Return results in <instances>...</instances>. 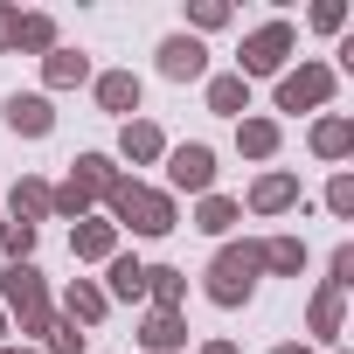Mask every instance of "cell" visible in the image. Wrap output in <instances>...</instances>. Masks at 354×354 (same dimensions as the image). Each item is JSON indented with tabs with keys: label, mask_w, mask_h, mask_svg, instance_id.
<instances>
[{
	"label": "cell",
	"mask_w": 354,
	"mask_h": 354,
	"mask_svg": "<svg viewBox=\"0 0 354 354\" xmlns=\"http://www.w3.org/2000/svg\"><path fill=\"white\" fill-rule=\"evenodd\" d=\"M111 216H118L125 230H139V236H167V230H174V202L153 195V188H139V181H118V188H111Z\"/></svg>",
	"instance_id": "obj_1"
},
{
	"label": "cell",
	"mask_w": 354,
	"mask_h": 354,
	"mask_svg": "<svg viewBox=\"0 0 354 354\" xmlns=\"http://www.w3.org/2000/svg\"><path fill=\"white\" fill-rule=\"evenodd\" d=\"M257 271H264V264H257V243H230V250L209 264V299H216V306H243V299L257 292Z\"/></svg>",
	"instance_id": "obj_2"
},
{
	"label": "cell",
	"mask_w": 354,
	"mask_h": 354,
	"mask_svg": "<svg viewBox=\"0 0 354 354\" xmlns=\"http://www.w3.org/2000/svg\"><path fill=\"white\" fill-rule=\"evenodd\" d=\"M8 306L21 313V333H49V292H42V271L35 264H8Z\"/></svg>",
	"instance_id": "obj_3"
},
{
	"label": "cell",
	"mask_w": 354,
	"mask_h": 354,
	"mask_svg": "<svg viewBox=\"0 0 354 354\" xmlns=\"http://www.w3.org/2000/svg\"><path fill=\"white\" fill-rule=\"evenodd\" d=\"M285 56H292V28H285V21H271V28H257V35L243 42V77H271Z\"/></svg>",
	"instance_id": "obj_4"
},
{
	"label": "cell",
	"mask_w": 354,
	"mask_h": 354,
	"mask_svg": "<svg viewBox=\"0 0 354 354\" xmlns=\"http://www.w3.org/2000/svg\"><path fill=\"white\" fill-rule=\"evenodd\" d=\"M326 91H333V70H326V63H306V70H292V77L278 84V111H306V104H326Z\"/></svg>",
	"instance_id": "obj_5"
},
{
	"label": "cell",
	"mask_w": 354,
	"mask_h": 354,
	"mask_svg": "<svg viewBox=\"0 0 354 354\" xmlns=\"http://www.w3.org/2000/svg\"><path fill=\"white\" fill-rule=\"evenodd\" d=\"M167 181H174V188H188V195H209V181H216V153H209V146H174Z\"/></svg>",
	"instance_id": "obj_6"
},
{
	"label": "cell",
	"mask_w": 354,
	"mask_h": 354,
	"mask_svg": "<svg viewBox=\"0 0 354 354\" xmlns=\"http://www.w3.org/2000/svg\"><path fill=\"white\" fill-rule=\"evenodd\" d=\"M160 70H167L174 84H188V77L209 70V49H202L195 35H167V42H160Z\"/></svg>",
	"instance_id": "obj_7"
},
{
	"label": "cell",
	"mask_w": 354,
	"mask_h": 354,
	"mask_svg": "<svg viewBox=\"0 0 354 354\" xmlns=\"http://www.w3.org/2000/svg\"><path fill=\"white\" fill-rule=\"evenodd\" d=\"M70 188H77L84 202H91V195H111V188H118V167H111L104 153H84V160L70 167Z\"/></svg>",
	"instance_id": "obj_8"
},
{
	"label": "cell",
	"mask_w": 354,
	"mask_h": 354,
	"mask_svg": "<svg viewBox=\"0 0 354 354\" xmlns=\"http://www.w3.org/2000/svg\"><path fill=\"white\" fill-rule=\"evenodd\" d=\"M8 125H15V132H28V139H42V132L56 125V111H49V97H35V91H28V97H8Z\"/></svg>",
	"instance_id": "obj_9"
},
{
	"label": "cell",
	"mask_w": 354,
	"mask_h": 354,
	"mask_svg": "<svg viewBox=\"0 0 354 354\" xmlns=\"http://www.w3.org/2000/svg\"><path fill=\"white\" fill-rule=\"evenodd\" d=\"M139 340H146L153 354H174V347L188 340V326H181V313H160V306H153V313H146V326H139Z\"/></svg>",
	"instance_id": "obj_10"
},
{
	"label": "cell",
	"mask_w": 354,
	"mask_h": 354,
	"mask_svg": "<svg viewBox=\"0 0 354 354\" xmlns=\"http://www.w3.org/2000/svg\"><path fill=\"white\" fill-rule=\"evenodd\" d=\"M299 202V181H292V174H264V181L250 188V209L257 216H278V209H292Z\"/></svg>",
	"instance_id": "obj_11"
},
{
	"label": "cell",
	"mask_w": 354,
	"mask_h": 354,
	"mask_svg": "<svg viewBox=\"0 0 354 354\" xmlns=\"http://www.w3.org/2000/svg\"><path fill=\"white\" fill-rule=\"evenodd\" d=\"M97 104H104V111H132V104H139V77H132V70L97 77Z\"/></svg>",
	"instance_id": "obj_12"
},
{
	"label": "cell",
	"mask_w": 354,
	"mask_h": 354,
	"mask_svg": "<svg viewBox=\"0 0 354 354\" xmlns=\"http://www.w3.org/2000/svg\"><path fill=\"white\" fill-rule=\"evenodd\" d=\"M111 243H118V223H77L70 230V250L77 257H111Z\"/></svg>",
	"instance_id": "obj_13"
},
{
	"label": "cell",
	"mask_w": 354,
	"mask_h": 354,
	"mask_svg": "<svg viewBox=\"0 0 354 354\" xmlns=\"http://www.w3.org/2000/svg\"><path fill=\"white\" fill-rule=\"evenodd\" d=\"M236 146H243L250 160H271V153H278V125H271V118H243V125H236Z\"/></svg>",
	"instance_id": "obj_14"
},
{
	"label": "cell",
	"mask_w": 354,
	"mask_h": 354,
	"mask_svg": "<svg viewBox=\"0 0 354 354\" xmlns=\"http://www.w3.org/2000/svg\"><path fill=\"white\" fill-rule=\"evenodd\" d=\"M104 299H146V264L139 257H111V292Z\"/></svg>",
	"instance_id": "obj_15"
},
{
	"label": "cell",
	"mask_w": 354,
	"mask_h": 354,
	"mask_svg": "<svg viewBox=\"0 0 354 354\" xmlns=\"http://www.w3.org/2000/svg\"><path fill=\"white\" fill-rule=\"evenodd\" d=\"M63 306H70V326H77V319H84V326H97L111 299H104L97 285H70V292H63Z\"/></svg>",
	"instance_id": "obj_16"
},
{
	"label": "cell",
	"mask_w": 354,
	"mask_h": 354,
	"mask_svg": "<svg viewBox=\"0 0 354 354\" xmlns=\"http://www.w3.org/2000/svg\"><path fill=\"white\" fill-rule=\"evenodd\" d=\"M146 292L160 299V313H174V306H181V292H188V278L174 271V264H153V271H146Z\"/></svg>",
	"instance_id": "obj_17"
},
{
	"label": "cell",
	"mask_w": 354,
	"mask_h": 354,
	"mask_svg": "<svg viewBox=\"0 0 354 354\" xmlns=\"http://www.w3.org/2000/svg\"><path fill=\"white\" fill-rule=\"evenodd\" d=\"M91 77V56H77V49H49V84L56 91H70V84H84Z\"/></svg>",
	"instance_id": "obj_18"
},
{
	"label": "cell",
	"mask_w": 354,
	"mask_h": 354,
	"mask_svg": "<svg viewBox=\"0 0 354 354\" xmlns=\"http://www.w3.org/2000/svg\"><path fill=\"white\" fill-rule=\"evenodd\" d=\"M257 264H271V271H299V264H306V243H299V236H271V243H257Z\"/></svg>",
	"instance_id": "obj_19"
},
{
	"label": "cell",
	"mask_w": 354,
	"mask_h": 354,
	"mask_svg": "<svg viewBox=\"0 0 354 354\" xmlns=\"http://www.w3.org/2000/svg\"><path fill=\"white\" fill-rule=\"evenodd\" d=\"M209 104H216V111H230V118H243L250 84H243V77H216V84H209Z\"/></svg>",
	"instance_id": "obj_20"
},
{
	"label": "cell",
	"mask_w": 354,
	"mask_h": 354,
	"mask_svg": "<svg viewBox=\"0 0 354 354\" xmlns=\"http://www.w3.org/2000/svg\"><path fill=\"white\" fill-rule=\"evenodd\" d=\"M347 146H354V125H347V118H326V125L313 132V153H326V160H340Z\"/></svg>",
	"instance_id": "obj_21"
},
{
	"label": "cell",
	"mask_w": 354,
	"mask_h": 354,
	"mask_svg": "<svg viewBox=\"0 0 354 354\" xmlns=\"http://www.w3.org/2000/svg\"><path fill=\"white\" fill-rule=\"evenodd\" d=\"M125 160H160V125L132 118V125H125Z\"/></svg>",
	"instance_id": "obj_22"
},
{
	"label": "cell",
	"mask_w": 354,
	"mask_h": 354,
	"mask_svg": "<svg viewBox=\"0 0 354 354\" xmlns=\"http://www.w3.org/2000/svg\"><path fill=\"white\" fill-rule=\"evenodd\" d=\"M15 42H21V49H56V21H49V15H21Z\"/></svg>",
	"instance_id": "obj_23"
},
{
	"label": "cell",
	"mask_w": 354,
	"mask_h": 354,
	"mask_svg": "<svg viewBox=\"0 0 354 354\" xmlns=\"http://www.w3.org/2000/svg\"><path fill=\"white\" fill-rule=\"evenodd\" d=\"M28 216H49V188L42 181H21L15 188V223H28Z\"/></svg>",
	"instance_id": "obj_24"
},
{
	"label": "cell",
	"mask_w": 354,
	"mask_h": 354,
	"mask_svg": "<svg viewBox=\"0 0 354 354\" xmlns=\"http://www.w3.org/2000/svg\"><path fill=\"white\" fill-rule=\"evenodd\" d=\"M313 333H326V340L340 333V292H333V285H326V292L313 299Z\"/></svg>",
	"instance_id": "obj_25"
},
{
	"label": "cell",
	"mask_w": 354,
	"mask_h": 354,
	"mask_svg": "<svg viewBox=\"0 0 354 354\" xmlns=\"http://www.w3.org/2000/svg\"><path fill=\"white\" fill-rule=\"evenodd\" d=\"M202 230H209V236H223V230H236V202H223V195H209V202H202Z\"/></svg>",
	"instance_id": "obj_26"
},
{
	"label": "cell",
	"mask_w": 354,
	"mask_h": 354,
	"mask_svg": "<svg viewBox=\"0 0 354 354\" xmlns=\"http://www.w3.org/2000/svg\"><path fill=\"white\" fill-rule=\"evenodd\" d=\"M0 250H8L15 264H28V250H35V223H15V230H0Z\"/></svg>",
	"instance_id": "obj_27"
},
{
	"label": "cell",
	"mask_w": 354,
	"mask_h": 354,
	"mask_svg": "<svg viewBox=\"0 0 354 354\" xmlns=\"http://www.w3.org/2000/svg\"><path fill=\"white\" fill-rule=\"evenodd\" d=\"M49 354H84V333L63 319V326H49Z\"/></svg>",
	"instance_id": "obj_28"
},
{
	"label": "cell",
	"mask_w": 354,
	"mask_h": 354,
	"mask_svg": "<svg viewBox=\"0 0 354 354\" xmlns=\"http://www.w3.org/2000/svg\"><path fill=\"white\" fill-rule=\"evenodd\" d=\"M326 209H333V216H354V181H347V174L326 188Z\"/></svg>",
	"instance_id": "obj_29"
},
{
	"label": "cell",
	"mask_w": 354,
	"mask_h": 354,
	"mask_svg": "<svg viewBox=\"0 0 354 354\" xmlns=\"http://www.w3.org/2000/svg\"><path fill=\"white\" fill-rule=\"evenodd\" d=\"M354 285V250H333V292Z\"/></svg>",
	"instance_id": "obj_30"
},
{
	"label": "cell",
	"mask_w": 354,
	"mask_h": 354,
	"mask_svg": "<svg viewBox=\"0 0 354 354\" xmlns=\"http://www.w3.org/2000/svg\"><path fill=\"white\" fill-rule=\"evenodd\" d=\"M195 21H202V28H223V21H230V8H223V0H202Z\"/></svg>",
	"instance_id": "obj_31"
},
{
	"label": "cell",
	"mask_w": 354,
	"mask_h": 354,
	"mask_svg": "<svg viewBox=\"0 0 354 354\" xmlns=\"http://www.w3.org/2000/svg\"><path fill=\"white\" fill-rule=\"evenodd\" d=\"M15 28H21V15H15V8H0V49L15 42Z\"/></svg>",
	"instance_id": "obj_32"
},
{
	"label": "cell",
	"mask_w": 354,
	"mask_h": 354,
	"mask_svg": "<svg viewBox=\"0 0 354 354\" xmlns=\"http://www.w3.org/2000/svg\"><path fill=\"white\" fill-rule=\"evenodd\" d=\"M202 354H236V347H230V340H209V347H202Z\"/></svg>",
	"instance_id": "obj_33"
},
{
	"label": "cell",
	"mask_w": 354,
	"mask_h": 354,
	"mask_svg": "<svg viewBox=\"0 0 354 354\" xmlns=\"http://www.w3.org/2000/svg\"><path fill=\"white\" fill-rule=\"evenodd\" d=\"M278 354H313V347H299V340H285V347H278Z\"/></svg>",
	"instance_id": "obj_34"
},
{
	"label": "cell",
	"mask_w": 354,
	"mask_h": 354,
	"mask_svg": "<svg viewBox=\"0 0 354 354\" xmlns=\"http://www.w3.org/2000/svg\"><path fill=\"white\" fill-rule=\"evenodd\" d=\"M0 354H28V347H0Z\"/></svg>",
	"instance_id": "obj_35"
},
{
	"label": "cell",
	"mask_w": 354,
	"mask_h": 354,
	"mask_svg": "<svg viewBox=\"0 0 354 354\" xmlns=\"http://www.w3.org/2000/svg\"><path fill=\"white\" fill-rule=\"evenodd\" d=\"M0 333H8V319H0Z\"/></svg>",
	"instance_id": "obj_36"
}]
</instances>
